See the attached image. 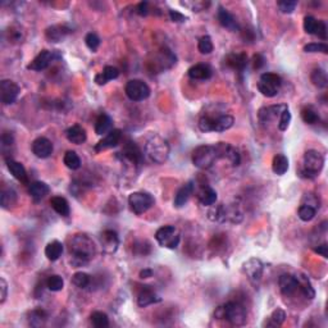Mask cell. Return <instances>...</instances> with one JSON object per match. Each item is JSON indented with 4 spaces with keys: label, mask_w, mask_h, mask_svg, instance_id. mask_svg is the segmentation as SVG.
Returning <instances> with one entry per match:
<instances>
[{
    "label": "cell",
    "mask_w": 328,
    "mask_h": 328,
    "mask_svg": "<svg viewBox=\"0 0 328 328\" xmlns=\"http://www.w3.org/2000/svg\"><path fill=\"white\" fill-rule=\"evenodd\" d=\"M91 323L96 328H105L109 326L108 315L103 313V311H94L90 317Z\"/></svg>",
    "instance_id": "42"
},
{
    "label": "cell",
    "mask_w": 328,
    "mask_h": 328,
    "mask_svg": "<svg viewBox=\"0 0 328 328\" xmlns=\"http://www.w3.org/2000/svg\"><path fill=\"white\" fill-rule=\"evenodd\" d=\"M285 321H286V313H285L283 309L277 308L276 310H273V313L271 314V317H269L268 326H274V327H277V326H282Z\"/></svg>",
    "instance_id": "46"
},
{
    "label": "cell",
    "mask_w": 328,
    "mask_h": 328,
    "mask_svg": "<svg viewBox=\"0 0 328 328\" xmlns=\"http://www.w3.org/2000/svg\"><path fill=\"white\" fill-rule=\"evenodd\" d=\"M14 143V139H13V135H12L11 132H4L3 135H1V146H3V149H5V147H11L12 145H13Z\"/></svg>",
    "instance_id": "57"
},
{
    "label": "cell",
    "mask_w": 328,
    "mask_h": 328,
    "mask_svg": "<svg viewBox=\"0 0 328 328\" xmlns=\"http://www.w3.org/2000/svg\"><path fill=\"white\" fill-rule=\"evenodd\" d=\"M0 303L4 304L8 296V283L4 278H0Z\"/></svg>",
    "instance_id": "56"
},
{
    "label": "cell",
    "mask_w": 328,
    "mask_h": 328,
    "mask_svg": "<svg viewBox=\"0 0 328 328\" xmlns=\"http://www.w3.org/2000/svg\"><path fill=\"white\" fill-rule=\"evenodd\" d=\"M187 73H189V77L190 78H192V80L205 81V80H209L210 77H212L213 71H212V68H210L208 64L199 63V64H195V66H192Z\"/></svg>",
    "instance_id": "21"
},
{
    "label": "cell",
    "mask_w": 328,
    "mask_h": 328,
    "mask_svg": "<svg viewBox=\"0 0 328 328\" xmlns=\"http://www.w3.org/2000/svg\"><path fill=\"white\" fill-rule=\"evenodd\" d=\"M318 26H319V21L315 19L314 17L308 16V17L304 18V30L309 35H317Z\"/></svg>",
    "instance_id": "47"
},
{
    "label": "cell",
    "mask_w": 328,
    "mask_h": 328,
    "mask_svg": "<svg viewBox=\"0 0 328 328\" xmlns=\"http://www.w3.org/2000/svg\"><path fill=\"white\" fill-rule=\"evenodd\" d=\"M154 200L153 196L149 194V192H144V191H136L132 192L131 195L128 196V205L131 208L133 213L140 216V214H144L145 212L150 209L151 206L154 205Z\"/></svg>",
    "instance_id": "8"
},
{
    "label": "cell",
    "mask_w": 328,
    "mask_h": 328,
    "mask_svg": "<svg viewBox=\"0 0 328 328\" xmlns=\"http://www.w3.org/2000/svg\"><path fill=\"white\" fill-rule=\"evenodd\" d=\"M297 214H299V218L304 222H309L315 217L317 214V209L313 208L310 205H307V204H301L299 210H297Z\"/></svg>",
    "instance_id": "43"
},
{
    "label": "cell",
    "mask_w": 328,
    "mask_h": 328,
    "mask_svg": "<svg viewBox=\"0 0 328 328\" xmlns=\"http://www.w3.org/2000/svg\"><path fill=\"white\" fill-rule=\"evenodd\" d=\"M50 204H52V208L55 210L56 213L62 217H68L70 216V204L62 196H54L50 200Z\"/></svg>",
    "instance_id": "35"
},
{
    "label": "cell",
    "mask_w": 328,
    "mask_h": 328,
    "mask_svg": "<svg viewBox=\"0 0 328 328\" xmlns=\"http://www.w3.org/2000/svg\"><path fill=\"white\" fill-rule=\"evenodd\" d=\"M67 140L72 144H76V145H81L84 144L88 139L86 136V131H85L84 127H81L80 125H73L71 126L70 128L66 131Z\"/></svg>",
    "instance_id": "25"
},
{
    "label": "cell",
    "mask_w": 328,
    "mask_h": 328,
    "mask_svg": "<svg viewBox=\"0 0 328 328\" xmlns=\"http://www.w3.org/2000/svg\"><path fill=\"white\" fill-rule=\"evenodd\" d=\"M198 49L201 54H210L213 52V42H212V38L210 36H202L199 40V44H198Z\"/></svg>",
    "instance_id": "48"
},
{
    "label": "cell",
    "mask_w": 328,
    "mask_h": 328,
    "mask_svg": "<svg viewBox=\"0 0 328 328\" xmlns=\"http://www.w3.org/2000/svg\"><path fill=\"white\" fill-rule=\"evenodd\" d=\"M304 52L305 53H323V54H327L328 46L326 45L325 42H310V44H308V45L304 46Z\"/></svg>",
    "instance_id": "49"
},
{
    "label": "cell",
    "mask_w": 328,
    "mask_h": 328,
    "mask_svg": "<svg viewBox=\"0 0 328 328\" xmlns=\"http://www.w3.org/2000/svg\"><path fill=\"white\" fill-rule=\"evenodd\" d=\"M303 204H307V205H310L315 209L319 208V199L317 198V195H313V194H307L304 195L303 198Z\"/></svg>",
    "instance_id": "55"
},
{
    "label": "cell",
    "mask_w": 328,
    "mask_h": 328,
    "mask_svg": "<svg viewBox=\"0 0 328 328\" xmlns=\"http://www.w3.org/2000/svg\"><path fill=\"white\" fill-rule=\"evenodd\" d=\"M112 127H113L112 118H110L108 114L101 113V114L98 117V119H96V122H95V132H96V135L101 136V135H105V133L110 132V131H112Z\"/></svg>",
    "instance_id": "30"
},
{
    "label": "cell",
    "mask_w": 328,
    "mask_h": 328,
    "mask_svg": "<svg viewBox=\"0 0 328 328\" xmlns=\"http://www.w3.org/2000/svg\"><path fill=\"white\" fill-rule=\"evenodd\" d=\"M182 5L185 7H189L192 12H200L204 11L206 7H209V3H204V1H189V3H182Z\"/></svg>",
    "instance_id": "54"
},
{
    "label": "cell",
    "mask_w": 328,
    "mask_h": 328,
    "mask_svg": "<svg viewBox=\"0 0 328 328\" xmlns=\"http://www.w3.org/2000/svg\"><path fill=\"white\" fill-rule=\"evenodd\" d=\"M7 167L9 169V172L12 173L16 180H18L22 183H28V178H27V172H26L25 167H23V164L19 163V162H16L13 159H7Z\"/></svg>",
    "instance_id": "24"
},
{
    "label": "cell",
    "mask_w": 328,
    "mask_h": 328,
    "mask_svg": "<svg viewBox=\"0 0 328 328\" xmlns=\"http://www.w3.org/2000/svg\"><path fill=\"white\" fill-rule=\"evenodd\" d=\"M296 279L297 285H299V291H300L307 299L313 300L315 297V291L314 289H313V286H311V283L309 282L308 277H305L304 274H299V276H296Z\"/></svg>",
    "instance_id": "32"
},
{
    "label": "cell",
    "mask_w": 328,
    "mask_h": 328,
    "mask_svg": "<svg viewBox=\"0 0 328 328\" xmlns=\"http://www.w3.org/2000/svg\"><path fill=\"white\" fill-rule=\"evenodd\" d=\"M169 17L173 22H185L187 19V17H185L183 14L177 11H169Z\"/></svg>",
    "instance_id": "61"
},
{
    "label": "cell",
    "mask_w": 328,
    "mask_h": 328,
    "mask_svg": "<svg viewBox=\"0 0 328 328\" xmlns=\"http://www.w3.org/2000/svg\"><path fill=\"white\" fill-rule=\"evenodd\" d=\"M278 286L281 292L285 295V296H291L293 293L299 290V285H297V279L295 276H291V274H282V276L278 278Z\"/></svg>",
    "instance_id": "19"
},
{
    "label": "cell",
    "mask_w": 328,
    "mask_h": 328,
    "mask_svg": "<svg viewBox=\"0 0 328 328\" xmlns=\"http://www.w3.org/2000/svg\"><path fill=\"white\" fill-rule=\"evenodd\" d=\"M95 248L92 241L86 235H76L70 246V263L73 268H80L89 264L91 259L94 258Z\"/></svg>",
    "instance_id": "1"
},
{
    "label": "cell",
    "mask_w": 328,
    "mask_h": 328,
    "mask_svg": "<svg viewBox=\"0 0 328 328\" xmlns=\"http://www.w3.org/2000/svg\"><path fill=\"white\" fill-rule=\"evenodd\" d=\"M218 159L214 145H200L192 151V163L199 169H209Z\"/></svg>",
    "instance_id": "6"
},
{
    "label": "cell",
    "mask_w": 328,
    "mask_h": 328,
    "mask_svg": "<svg viewBox=\"0 0 328 328\" xmlns=\"http://www.w3.org/2000/svg\"><path fill=\"white\" fill-rule=\"evenodd\" d=\"M242 271L249 278V281L253 283H258L263 277V271H264V265L262 260L258 258H252L246 260L242 264Z\"/></svg>",
    "instance_id": "13"
},
{
    "label": "cell",
    "mask_w": 328,
    "mask_h": 328,
    "mask_svg": "<svg viewBox=\"0 0 328 328\" xmlns=\"http://www.w3.org/2000/svg\"><path fill=\"white\" fill-rule=\"evenodd\" d=\"M199 201L204 206H212L217 201V192L210 187L202 189L199 194Z\"/></svg>",
    "instance_id": "38"
},
{
    "label": "cell",
    "mask_w": 328,
    "mask_h": 328,
    "mask_svg": "<svg viewBox=\"0 0 328 328\" xmlns=\"http://www.w3.org/2000/svg\"><path fill=\"white\" fill-rule=\"evenodd\" d=\"M123 155L128 159L129 162H132L135 164H141L143 162V154L139 149L136 144L133 141H127V144L123 147Z\"/></svg>",
    "instance_id": "28"
},
{
    "label": "cell",
    "mask_w": 328,
    "mask_h": 328,
    "mask_svg": "<svg viewBox=\"0 0 328 328\" xmlns=\"http://www.w3.org/2000/svg\"><path fill=\"white\" fill-rule=\"evenodd\" d=\"M126 95L132 101H143L150 96V88L141 80H131L126 85Z\"/></svg>",
    "instance_id": "10"
},
{
    "label": "cell",
    "mask_w": 328,
    "mask_h": 328,
    "mask_svg": "<svg viewBox=\"0 0 328 328\" xmlns=\"http://www.w3.org/2000/svg\"><path fill=\"white\" fill-rule=\"evenodd\" d=\"M318 37H321L322 40H326L327 38V26L323 21H319V26H318L317 30V35Z\"/></svg>",
    "instance_id": "60"
},
{
    "label": "cell",
    "mask_w": 328,
    "mask_h": 328,
    "mask_svg": "<svg viewBox=\"0 0 328 328\" xmlns=\"http://www.w3.org/2000/svg\"><path fill=\"white\" fill-rule=\"evenodd\" d=\"M272 169L273 172L278 176H283L289 171V159H287L286 155L283 154H277L273 158L272 162Z\"/></svg>",
    "instance_id": "33"
},
{
    "label": "cell",
    "mask_w": 328,
    "mask_h": 328,
    "mask_svg": "<svg viewBox=\"0 0 328 328\" xmlns=\"http://www.w3.org/2000/svg\"><path fill=\"white\" fill-rule=\"evenodd\" d=\"M278 5L279 11L282 12L285 14H290L295 11V8L297 5L296 0H282V1H278L277 3Z\"/></svg>",
    "instance_id": "50"
},
{
    "label": "cell",
    "mask_w": 328,
    "mask_h": 328,
    "mask_svg": "<svg viewBox=\"0 0 328 328\" xmlns=\"http://www.w3.org/2000/svg\"><path fill=\"white\" fill-rule=\"evenodd\" d=\"M122 139V131L118 128L112 129L110 132H108L105 135V137L99 141L96 145H95V151H103V150H108L110 147L117 146Z\"/></svg>",
    "instance_id": "16"
},
{
    "label": "cell",
    "mask_w": 328,
    "mask_h": 328,
    "mask_svg": "<svg viewBox=\"0 0 328 328\" xmlns=\"http://www.w3.org/2000/svg\"><path fill=\"white\" fill-rule=\"evenodd\" d=\"M32 153L35 154L37 158L46 159L53 154V144L49 139L46 137H37L32 143Z\"/></svg>",
    "instance_id": "17"
},
{
    "label": "cell",
    "mask_w": 328,
    "mask_h": 328,
    "mask_svg": "<svg viewBox=\"0 0 328 328\" xmlns=\"http://www.w3.org/2000/svg\"><path fill=\"white\" fill-rule=\"evenodd\" d=\"M301 118L308 125H315L319 121V115L317 114L314 109L310 108V107H307V108H304L301 110Z\"/></svg>",
    "instance_id": "45"
},
{
    "label": "cell",
    "mask_w": 328,
    "mask_h": 328,
    "mask_svg": "<svg viewBox=\"0 0 328 328\" xmlns=\"http://www.w3.org/2000/svg\"><path fill=\"white\" fill-rule=\"evenodd\" d=\"M85 42H86V45H88V48L91 52H95V50H98L99 45H100V38H99V36L96 34L90 32L85 37Z\"/></svg>",
    "instance_id": "51"
},
{
    "label": "cell",
    "mask_w": 328,
    "mask_h": 328,
    "mask_svg": "<svg viewBox=\"0 0 328 328\" xmlns=\"http://www.w3.org/2000/svg\"><path fill=\"white\" fill-rule=\"evenodd\" d=\"M214 315L218 319H226L232 326H244L246 323V309L237 301H230L217 308Z\"/></svg>",
    "instance_id": "3"
},
{
    "label": "cell",
    "mask_w": 328,
    "mask_h": 328,
    "mask_svg": "<svg viewBox=\"0 0 328 328\" xmlns=\"http://www.w3.org/2000/svg\"><path fill=\"white\" fill-rule=\"evenodd\" d=\"M286 105H272V107H264L259 110L258 118L262 123L271 122L277 115H281V113L286 109Z\"/></svg>",
    "instance_id": "22"
},
{
    "label": "cell",
    "mask_w": 328,
    "mask_h": 328,
    "mask_svg": "<svg viewBox=\"0 0 328 328\" xmlns=\"http://www.w3.org/2000/svg\"><path fill=\"white\" fill-rule=\"evenodd\" d=\"M118 76H119V71L117 70L115 67L107 66V67H104V70H103L101 73L95 76V82H96L98 85H100V86H103V85L107 84L108 81L115 80Z\"/></svg>",
    "instance_id": "31"
},
{
    "label": "cell",
    "mask_w": 328,
    "mask_h": 328,
    "mask_svg": "<svg viewBox=\"0 0 328 328\" xmlns=\"http://www.w3.org/2000/svg\"><path fill=\"white\" fill-rule=\"evenodd\" d=\"M23 37H25V35H23V31H22L21 28H14V27L9 28V31H8V38H9V41L19 42L23 40Z\"/></svg>",
    "instance_id": "53"
},
{
    "label": "cell",
    "mask_w": 328,
    "mask_h": 328,
    "mask_svg": "<svg viewBox=\"0 0 328 328\" xmlns=\"http://www.w3.org/2000/svg\"><path fill=\"white\" fill-rule=\"evenodd\" d=\"M224 63L235 71H242L248 66V55L245 53H231L226 56Z\"/></svg>",
    "instance_id": "20"
},
{
    "label": "cell",
    "mask_w": 328,
    "mask_h": 328,
    "mask_svg": "<svg viewBox=\"0 0 328 328\" xmlns=\"http://www.w3.org/2000/svg\"><path fill=\"white\" fill-rule=\"evenodd\" d=\"M101 249L105 254H114L119 245V238L117 232L113 230H105L100 235Z\"/></svg>",
    "instance_id": "14"
},
{
    "label": "cell",
    "mask_w": 328,
    "mask_h": 328,
    "mask_svg": "<svg viewBox=\"0 0 328 328\" xmlns=\"http://www.w3.org/2000/svg\"><path fill=\"white\" fill-rule=\"evenodd\" d=\"M192 191H194V182L192 181L187 182V183L182 186L175 196V201L173 202H175L176 208H182V206L185 205L187 200L190 199Z\"/></svg>",
    "instance_id": "27"
},
{
    "label": "cell",
    "mask_w": 328,
    "mask_h": 328,
    "mask_svg": "<svg viewBox=\"0 0 328 328\" xmlns=\"http://www.w3.org/2000/svg\"><path fill=\"white\" fill-rule=\"evenodd\" d=\"M56 58H60L59 54H56V50L54 52H50V50H41V52L38 53L37 55L32 59V62L27 66V70L30 71H44L46 70L48 67L50 66L52 63V60L56 59Z\"/></svg>",
    "instance_id": "11"
},
{
    "label": "cell",
    "mask_w": 328,
    "mask_h": 328,
    "mask_svg": "<svg viewBox=\"0 0 328 328\" xmlns=\"http://www.w3.org/2000/svg\"><path fill=\"white\" fill-rule=\"evenodd\" d=\"M46 287H48L50 291H53V292H58V291L63 290L64 287L63 278L60 276H58V274H53V276H50L49 278H48V281H46Z\"/></svg>",
    "instance_id": "44"
},
{
    "label": "cell",
    "mask_w": 328,
    "mask_h": 328,
    "mask_svg": "<svg viewBox=\"0 0 328 328\" xmlns=\"http://www.w3.org/2000/svg\"><path fill=\"white\" fill-rule=\"evenodd\" d=\"M241 37H242V40H244L245 42H252L255 40V34L253 30H242L241 31Z\"/></svg>",
    "instance_id": "59"
},
{
    "label": "cell",
    "mask_w": 328,
    "mask_h": 328,
    "mask_svg": "<svg viewBox=\"0 0 328 328\" xmlns=\"http://www.w3.org/2000/svg\"><path fill=\"white\" fill-rule=\"evenodd\" d=\"M216 146V151H217V155H218V159L219 158H226V159H228V161L231 162V164L232 165H238L241 162V157L240 154H238V151L235 149L234 146H231L230 144H226V143H218L214 145Z\"/></svg>",
    "instance_id": "15"
},
{
    "label": "cell",
    "mask_w": 328,
    "mask_h": 328,
    "mask_svg": "<svg viewBox=\"0 0 328 328\" xmlns=\"http://www.w3.org/2000/svg\"><path fill=\"white\" fill-rule=\"evenodd\" d=\"M169 144L159 135H153L145 144V154L149 161L155 164H162L169 157Z\"/></svg>",
    "instance_id": "4"
},
{
    "label": "cell",
    "mask_w": 328,
    "mask_h": 328,
    "mask_svg": "<svg viewBox=\"0 0 328 328\" xmlns=\"http://www.w3.org/2000/svg\"><path fill=\"white\" fill-rule=\"evenodd\" d=\"M281 85H282V78L278 74L267 72V73H263L259 78L258 90L260 91V94L267 98H273L278 94Z\"/></svg>",
    "instance_id": "7"
},
{
    "label": "cell",
    "mask_w": 328,
    "mask_h": 328,
    "mask_svg": "<svg viewBox=\"0 0 328 328\" xmlns=\"http://www.w3.org/2000/svg\"><path fill=\"white\" fill-rule=\"evenodd\" d=\"M291 122V113L289 108H286L279 115V122H278V129L279 131H286L289 125Z\"/></svg>",
    "instance_id": "52"
},
{
    "label": "cell",
    "mask_w": 328,
    "mask_h": 328,
    "mask_svg": "<svg viewBox=\"0 0 328 328\" xmlns=\"http://www.w3.org/2000/svg\"><path fill=\"white\" fill-rule=\"evenodd\" d=\"M155 240L163 248L176 249L180 244L181 237L175 226H163L155 232Z\"/></svg>",
    "instance_id": "9"
},
{
    "label": "cell",
    "mask_w": 328,
    "mask_h": 328,
    "mask_svg": "<svg viewBox=\"0 0 328 328\" xmlns=\"http://www.w3.org/2000/svg\"><path fill=\"white\" fill-rule=\"evenodd\" d=\"M314 253L322 255L323 258H328V246H327V244L319 245L318 248H314Z\"/></svg>",
    "instance_id": "63"
},
{
    "label": "cell",
    "mask_w": 328,
    "mask_h": 328,
    "mask_svg": "<svg viewBox=\"0 0 328 328\" xmlns=\"http://www.w3.org/2000/svg\"><path fill=\"white\" fill-rule=\"evenodd\" d=\"M48 321V314L42 309H35L28 313V323L32 327H42Z\"/></svg>",
    "instance_id": "36"
},
{
    "label": "cell",
    "mask_w": 328,
    "mask_h": 328,
    "mask_svg": "<svg viewBox=\"0 0 328 328\" xmlns=\"http://www.w3.org/2000/svg\"><path fill=\"white\" fill-rule=\"evenodd\" d=\"M325 165V158L319 151L308 150L304 154L303 158V169H301V177L314 178L317 177Z\"/></svg>",
    "instance_id": "5"
},
{
    "label": "cell",
    "mask_w": 328,
    "mask_h": 328,
    "mask_svg": "<svg viewBox=\"0 0 328 328\" xmlns=\"http://www.w3.org/2000/svg\"><path fill=\"white\" fill-rule=\"evenodd\" d=\"M63 162L66 164L67 168H70L72 171H76L78 168L81 167V159L80 157L77 155L76 151L68 150L66 154H64Z\"/></svg>",
    "instance_id": "40"
},
{
    "label": "cell",
    "mask_w": 328,
    "mask_h": 328,
    "mask_svg": "<svg viewBox=\"0 0 328 328\" xmlns=\"http://www.w3.org/2000/svg\"><path fill=\"white\" fill-rule=\"evenodd\" d=\"M265 63L264 56L260 55V54H256V55L253 56V67L254 70H260Z\"/></svg>",
    "instance_id": "58"
},
{
    "label": "cell",
    "mask_w": 328,
    "mask_h": 328,
    "mask_svg": "<svg viewBox=\"0 0 328 328\" xmlns=\"http://www.w3.org/2000/svg\"><path fill=\"white\" fill-rule=\"evenodd\" d=\"M149 4L146 3V1H143V3H140L139 5H137V9H136V13L140 14V16H146L147 13H149Z\"/></svg>",
    "instance_id": "62"
},
{
    "label": "cell",
    "mask_w": 328,
    "mask_h": 328,
    "mask_svg": "<svg viewBox=\"0 0 328 328\" xmlns=\"http://www.w3.org/2000/svg\"><path fill=\"white\" fill-rule=\"evenodd\" d=\"M235 118L231 114H204L199 119V128L202 132H223L234 126Z\"/></svg>",
    "instance_id": "2"
},
{
    "label": "cell",
    "mask_w": 328,
    "mask_h": 328,
    "mask_svg": "<svg viewBox=\"0 0 328 328\" xmlns=\"http://www.w3.org/2000/svg\"><path fill=\"white\" fill-rule=\"evenodd\" d=\"M311 82L319 89H325L327 88L328 84V78H327V73H326L325 71L322 70V68H315L313 72H311Z\"/></svg>",
    "instance_id": "39"
},
{
    "label": "cell",
    "mask_w": 328,
    "mask_h": 328,
    "mask_svg": "<svg viewBox=\"0 0 328 328\" xmlns=\"http://www.w3.org/2000/svg\"><path fill=\"white\" fill-rule=\"evenodd\" d=\"M19 86L12 80H3L0 82V99L4 105H11L17 100L19 95Z\"/></svg>",
    "instance_id": "12"
},
{
    "label": "cell",
    "mask_w": 328,
    "mask_h": 328,
    "mask_svg": "<svg viewBox=\"0 0 328 328\" xmlns=\"http://www.w3.org/2000/svg\"><path fill=\"white\" fill-rule=\"evenodd\" d=\"M0 204L4 209H11L17 204V194L12 189H5L0 195Z\"/></svg>",
    "instance_id": "37"
},
{
    "label": "cell",
    "mask_w": 328,
    "mask_h": 328,
    "mask_svg": "<svg viewBox=\"0 0 328 328\" xmlns=\"http://www.w3.org/2000/svg\"><path fill=\"white\" fill-rule=\"evenodd\" d=\"M161 300H162L161 297L158 296L157 293L154 292L149 286H145V289H144V290L139 293V296H137V304H139V307L141 308H146L149 307V305H151V304L159 303Z\"/></svg>",
    "instance_id": "26"
},
{
    "label": "cell",
    "mask_w": 328,
    "mask_h": 328,
    "mask_svg": "<svg viewBox=\"0 0 328 328\" xmlns=\"http://www.w3.org/2000/svg\"><path fill=\"white\" fill-rule=\"evenodd\" d=\"M72 283L78 289H86V287L90 286L91 277L89 276L88 273L77 272L72 276Z\"/></svg>",
    "instance_id": "41"
},
{
    "label": "cell",
    "mask_w": 328,
    "mask_h": 328,
    "mask_svg": "<svg viewBox=\"0 0 328 328\" xmlns=\"http://www.w3.org/2000/svg\"><path fill=\"white\" fill-rule=\"evenodd\" d=\"M218 21L224 28H227L230 31H240V26H238L236 18L224 8L220 7L218 11Z\"/></svg>",
    "instance_id": "23"
},
{
    "label": "cell",
    "mask_w": 328,
    "mask_h": 328,
    "mask_svg": "<svg viewBox=\"0 0 328 328\" xmlns=\"http://www.w3.org/2000/svg\"><path fill=\"white\" fill-rule=\"evenodd\" d=\"M50 189L49 186L46 185L45 182L41 181H35L30 183L28 186V194L31 195V198L34 200H41L44 199L48 194H49Z\"/></svg>",
    "instance_id": "29"
},
{
    "label": "cell",
    "mask_w": 328,
    "mask_h": 328,
    "mask_svg": "<svg viewBox=\"0 0 328 328\" xmlns=\"http://www.w3.org/2000/svg\"><path fill=\"white\" fill-rule=\"evenodd\" d=\"M63 253V244L59 241H52L46 245L45 248V256L52 262H55L60 258V255Z\"/></svg>",
    "instance_id": "34"
},
{
    "label": "cell",
    "mask_w": 328,
    "mask_h": 328,
    "mask_svg": "<svg viewBox=\"0 0 328 328\" xmlns=\"http://www.w3.org/2000/svg\"><path fill=\"white\" fill-rule=\"evenodd\" d=\"M72 30L66 25H53L46 28L45 36L50 42H60L70 35Z\"/></svg>",
    "instance_id": "18"
},
{
    "label": "cell",
    "mask_w": 328,
    "mask_h": 328,
    "mask_svg": "<svg viewBox=\"0 0 328 328\" xmlns=\"http://www.w3.org/2000/svg\"><path fill=\"white\" fill-rule=\"evenodd\" d=\"M153 277V271L151 269H143L141 272H140V278H150Z\"/></svg>",
    "instance_id": "64"
}]
</instances>
